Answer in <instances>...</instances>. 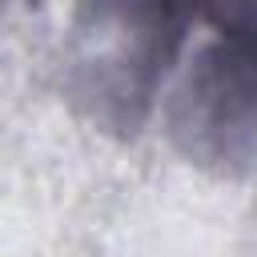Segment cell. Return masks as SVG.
<instances>
[{"label":"cell","instance_id":"6da1fadb","mask_svg":"<svg viewBox=\"0 0 257 257\" xmlns=\"http://www.w3.org/2000/svg\"><path fill=\"white\" fill-rule=\"evenodd\" d=\"M197 24L185 8H84L76 12L64 88L88 120L137 133Z\"/></svg>","mask_w":257,"mask_h":257},{"label":"cell","instance_id":"7a4b0ae2","mask_svg":"<svg viewBox=\"0 0 257 257\" xmlns=\"http://www.w3.org/2000/svg\"><path fill=\"white\" fill-rule=\"evenodd\" d=\"M169 108L173 141L201 165L257 169V8L209 12Z\"/></svg>","mask_w":257,"mask_h":257}]
</instances>
